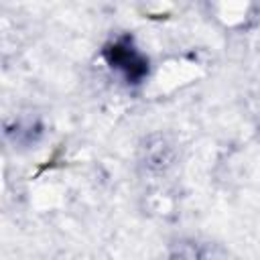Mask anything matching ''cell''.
Masks as SVG:
<instances>
[{
    "instance_id": "obj_1",
    "label": "cell",
    "mask_w": 260,
    "mask_h": 260,
    "mask_svg": "<svg viewBox=\"0 0 260 260\" xmlns=\"http://www.w3.org/2000/svg\"><path fill=\"white\" fill-rule=\"evenodd\" d=\"M110 63L116 69H122L128 79H140L142 73H144V69H146L144 67V59L136 53V49H132V47H120V45L114 47V53H112Z\"/></svg>"
}]
</instances>
